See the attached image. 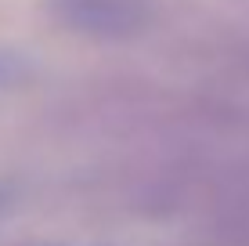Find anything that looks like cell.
Wrapping results in <instances>:
<instances>
[{
  "mask_svg": "<svg viewBox=\"0 0 249 246\" xmlns=\"http://www.w3.org/2000/svg\"><path fill=\"white\" fill-rule=\"evenodd\" d=\"M51 19L94 40L137 37L156 15L152 0H47Z\"/></svg>",
  "mask_w": 249,
  "mask_h": 246,
  "instance_id": "obj_1",
  "label": "cell"
},
{
  "mask_svg": "<svg viewBox=\"0 0 249 246\" xmlns=\"http://www.w3.org/2000/svg\"><path fill=\"white\" fill-rule=\"evenodd\" d=\"M25 76H29V62H25V55H18V51H11V47H0V91L22 83Z\"/></svg>",
  "mask_w": 249,
  "mask_h": 246,
  "instance_id": "obj_2",
  "label": "cell"
}]
</instances>
